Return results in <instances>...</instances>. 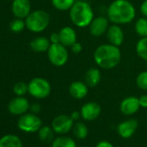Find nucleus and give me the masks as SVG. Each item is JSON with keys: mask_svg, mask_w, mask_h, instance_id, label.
Masks as SVG:
<instances>
[{"mask_svg": "<svg viewBox=\"0 0 147 147\" xmlns=\"http://www.w3.org/2000/svg\"><path fill=\"white\" fill-rule=\"evenodd\" d=\"M107 18L114 24H127L136 16L134 5L128 0H114L107 10Z\"/></svg>", "mask_w": 147, "mask_h": 147, "instance_id": "nucleus-1", "label": "nucleus"}, {"mask_svg": "<svg viewBox=\"0 0 147 147\" xmlns=\"http://www.w3.org/2000/svg\"><path fill=\"white\" fill-rule=\"evenodd\" d=\"M95 63L103 69H112L119 65L121 60V52L119 47L111 43L100 45L94 53Z\"/></svg>", "mask_w": 147, "mask_h": 147, "instance_id": "nucleus-2", "label": "nucleus"}, {"mask_svg": "<svg viewBox=\"0 0 147 147\" xmlns=\"http://www.w3.org/2000/svg\"><path fill=\"white\" fill-rule=\"evenodd\" d=\"M94 11L88 1H76L69 10L71 22L79 28H85L90 25L94 19Z\"/></svg>", "mask_w": 147, "mask_h": 147, "instance_id": "nucleus-3", "label": "nucleus"}, {"mask_svg": "<svg viewBox=\"0 0 147 147\" xmlns=\"http://www.w3.org/2000/svg\"><path fill=\"white\" fill-rule=\"evenodd\" d=\"M50 22V17L48 12L37 10L30 13L25 18L26 28L34 33H40L45 30Z\"/></svg>", "mask_w": 147, "mask_h": 147, "instance_id": "nucleus-4", "label": "nucleus"}, {"mask_svg": "<svg viewBox=\"0 0 147 147\" xmlns=\"http://www.w3.org/2000/svg\"><path fill=\"white\" fill-rule=\"evenodd\" d=\"M28 92L34 98L45 99L51 93V86L47 80L36 77L28 84Z\"/></svg>", "mask_w": 147, "mask_h": 147, "instance_id": "nucleus-5", "label": "nucleus"}, {"mask_svg": "<svg viewBox=\"0 0 147 147\" xmlns=\"http://www.w3.org/2000/svg\"><path fill=\"white\" fill-rule=\"evenodd\" d=\"M49 61L55 67H62L68 61V51L61 43H51L48 49Z\"/></svg>", "mask_w": 147, "mask_h": 147, "instance_id": "nucleus-6", "label": "nucleus"}, {"mask_svg": "<svg viewBox=\"0 0 147 147\" xmlns=\"http://www.w3.org/2000/svg\"><path fill=\"white\" fill-rule=\"evenodd\" d=\"M18 126L23 131L36 132L42 127V120L35 113H24L19 118Z\"/></svg>", "mask_w": 147, "mask_h": 147, "instance_id": "nucleus-7", "label": "nucleus"}, {"mask_svg": "<svg viewBox=\"0 0 147 147\" xmlns=\"http://www.w3.org/2000/svg\"><path fill=\"white\" fill-rule=\"evenodd\" d=\"M74 124H75V121L72 119L70 116L66 114H60L53 119L51 127L57 134H66L70 131V130H72Z\"/></svg>", "mask_w": 147, "mask_h": 147, "instance_id": "nucleus-8", "label": "nucleus"}, {"mask_svg": "<svg viewBox=\"0 0 147 147\" xmlns=\"http://www.w3.org/2000/svg\"><path fill=\"white\" fill-rule=\"evenodd\" d=\"M109 19L105 17H98L94 18L91 22L89 27V32L93 36L99 37L107 33V30L109 27Z\"/></svg>", "mask_w": 147, "mask_h": 147, "instance_id": "nucleus-9", "label": "nucleus"}, {"mask_svg": "<svg viewBox=\"0 0 147 147\" xmlns=\"http://www.w3.org/2000/svg\"><path fill=\"white\" fill-rule=\"evenodd\" d=\"M29 100L23 96H18L12 99L8 105L9 112L14 115H23L29 110Z\"/></svg>", "mask_w": 147, "mask_h": 147, "instance_id": "nucleus-10", "label": "nucleus"}, {"mask_svg": "<svg viewBox=\"0 0 147 147\" xmlns=\"http://www.w3.org/2000/svg\"><path fill=\"white\" fill-rule=\"evenodd\" d=\"M80 112H81L82 118L84 120L92 121L96 119L100 116L101 113V107L98 103L91 101L84 104L82 107Z\"/></svg>", "mask_w": 147, "mask_h": 147, "instance_id": "nucleus-11", "label": "nucleus"}, {"mask_svg": "<svg viewBox=\"0 0 147 147\" xmlns=\"http://www.w3.org/2000/svg\"><path fill=\"white\" fill-rule=\"evenodd\" d=\"M12 13L17 18H26L31 11L30 0H14L12 3Z\"/></svg>", "mask_w": 147, "mask_h": 147, "instance_id": "nucleus-12", "label": "nucleus"}, {"mask_svg": "<svg viewBox=\"0 0 147 147\" xmlns=\"http://www.w3.org/2000/svg\"><path fill=\"white\" fill-rule=\"evenodd\" d=\"M107 37L109 43L119 47L125 39V34L123 30L119 24H112L107 30Z\"/></svg>", "mask_w": 147, "mask_h": 147, "instance_id": "nucleus-13", "label": "nucleus"}, {"mask_svg": "<svg viewBox=\"0 0 147 147\" xmlns=\"http://www.w3.org/2000/svg\"><path fill=\"white\" fill-rule=\"evenodd\" d=\"M138 126V122L134 119H130L121 122L117 127V131L121 138H130L136 132Z\"/></svg>", "mask_w": 147, "mask_h": 147, "instance_id": "nucleus-14", "label": "nucleus"}, {"mask_svg": "<svg viewBox=\"0 0 147 147\" xmlns=\"http://www.w3.org/2000/svg\"><path fill=\"white\" fill-rule=\"evenodd\" d=\"M139 100L135 96H129L124 99L120 103V111L125 115H132L140 108Z\"/></svg>", "mask_w": 147, "mask_h": 147, "instance_id": "nucleus-15", "label": "nucleus"}, {"mask_svg": "<svg viewBox=\"0 0 147 147\" xmlns=\"http://www.w3.org/2000/svg\"><path fill=\"white\" fill-rule=\"evenodd\" d=\"M60 43L65 47H71L76 42H77V34L75 29L70 26H65L60 30Z\"/></svg>", "mask_w": 147, "mask_h": 147, "instance_id": "nucleus-16", "label": "nucleus"}, {"mask_svg": "<svg viewBox=\"0 0 147 147\" xmlns=\"http://www.w3.org/2000/svg\"><path fill=\"white\" fill-rule=\"evenodd\" d=\"M69 94L70 95L76 100L84 99L88 94V86L81 81L74 82L69 86Z\"/></svg>", "mask_w": 147, "mask_h": 147, "instance_id": "nucleus-17", "label": "nucleus"}, {"mask_svg": "<svg viewBox=\"0 0 147 147\" xmlns=\"http://www.w3.org/2000/svg\"><path fill=\"white\" fill-rule=\"evenodd\" d=\"M101 80V73L96 67L89 68L85 74V83L90 87L94 88L96 87Z\"/></svg>", "mask_w": 147, "mask_h": 147, "instance_id": "nucleus-18", "label": "nucleus"}, {"mask_svg": "<svg viewBox=\"0 0 147 147\" xmlns=\"http://www.w3.org/2000/svg\"><path fill=\"white\" fill-rule=\"evenodd\" d=\"M50 45H51L50 40L43 36H39L33 39L30 44L31 49L37 53H42L48 51Z\"/></svg>", "mask_w": 147, "mask_h": 147, "instance_id": "nucleus-19", "label": "nucleus"}, {"mask_svg": "<svg viewBox=\"0 0 147 147\" xmlns=\"http://www.w3.org/2000/svg\"><path fill=\"white\" fill-rule=\"evenodd\" d=\"M0 147H23V144L18 136L8 134L0 138Z\"/></svg>", "mask_w": 147, "mask_h": 147, "instance_id": "nucleus-20", "label": "nucleus"}, {"mask_svg": "<svg viewBox=\"0 0 147 147\" xmlns=\"http://www.w3.org/2000/svg\"><path fill=\"white\" fill-rule=\"evenodd\" d=\"M52 147H77L76 141L69 137L60 136L52 141Z\"/></svg>", "mask_w": 147, "mask_h": 147, "instance_id": "nucleus-21", "label": "nucleus"}, {"mask_svg": "<svg viewBox=\"0 0 147 147\" xmlns=\"http://www.w3.org/2000/svg\"><path fill=\"white\" fill-rule=\"evenodd\" d=\"M72 130H73L74 135H75V137L77 138L78 139H84L88 135V128L82 122L75 123Z\"/></svg>", "mask_w": 147, "mask_h": 147, "instance_id": "nucleus-22", "label": "nucleus"}, {"mask_svg": "<svg viewBox=\"0 0 147 147\" xmlns=\"http://www.w3.org/2000/svg\"><path fill=\"white\" fill-rule=\"evenodd\" d=\"M54 130L49 126H42L38 131V136L42 142L43 143H51L54 138Z\"/></svg>", "mask_w": 147, "mask_h": 147, "instance_id": "nucleus-23", "label": "nucleus"}, {"mask_svg": "<svg viewBox=\"0 0 147 147\" xmlns=\"http://www.w3.org/2000/svg\"><path fill=\"white\" fill-rule=\"evenodd\" d=\"M136 52L139 58L147 61V36L141 37L136 45Z\"/></svg>", "mask_w": 147, "mask_h": 147, "instance_id": "nucleus-24", "label": "nucleus"}, {"mask_svg": "<svg viewBox=\"0 0 147 147\" xmlns=\"http://www.w3.org/2000/svg\"><path fill=\"white\" fill-rule=\"evenodd\" d=\"M52 5L58 11H69L76 2V0H52Z\"/></svg>", "mask_w": 147, "mask_h": 147, "instance_id": "nucleus-25", "label": "nucleus"}, {"mask_svg": "<svg viewBox=\"0 0 147 147\" xmlns=\"http://www.w3.org/2000/svg\"><path fill=\"white\" fill-rule=\"evenodd\" d=\"M136 33L141 37L147 36V18H141L138 19L134 25Z\"/></svg>", "mask_w": 147, "mask_h": 147, "instance_id": "nucleus-26", "label": "nucleus"}, {"mask_svg": "<svg viewBox=\"0 0 147 147\" xmlns=\"http://www.w3.org/2000/svg\"><path fill=\"white\" fill-rule=\"evenodd\" d=\"M25 27H26L25 22L21 18H16L10 24L11 30L15 32V33H19V32L23 31Z\"/></svg>", "mask_w": 147, "mask_h": 147, "instance_id": "nucleus-27", "label": "nucleus"}, {"mask_svg": "<svg viewBox=\"0 0 147 147\" xmlns=\"http://www.w3.org/2000/svg\"><path fill=\"white\" fill-rule=\"evenodd\" d=\"M136 84L138 88L147 90V71H143L137 76Z\"/></svg>", "mask_w": 147, "mask_h": 147, "instance_id": "nucleus-28", "label": "nucleus"}, {"mask_svg": "<svg viewBox=\"0 0 147 147\" xmlns=\"http://www.w3.org/2000/svg\"><path fill=\"white\" fill-rule=\"evenodd\" d=\"M13 91L15 94H17L18 96H24L28 92V85L25 82H19L15 84Z\"/></svg>", "mask_w": 147, "mask_h": 147, "instance_id": "nucleus-29", "label": "nucleus"}, {"mask_svg": "<svg viewBox=\"0 0 147 147\" xmlns=\"http://www.w3.org/2000/svg\"><path fill=\"white\" fill-rule=\"evenodd\" d=\"M70 48H71L72 52L75 53V54H79L82 50V43H80L78 42H76Z\"/></svg>", "mask_w": 147, "mask_h": 147, "instance_id": "nucleus-30", "label": "nucleus"}, {"mask_svg": "<svg viewBox=\"0 0 147 147\" xmlns=\"http://www.w3.org/2000/svg\"><path fill=\"white\" fill-rule=\"evenodd\" d=\"M140 12L144 18H147V0H144V1L141 4Z\"/></svg>", "mask_w": 147, "mask_h": 147, "instance_id": "nucleus-31", "label": "nucleus"}, {"mask_svg": "<svg viewBox=\"0 0 147 147\" xmlns=\"http://www.w3.org/2000/svg\"><path fill=\"white\" fill-rule=\"evenodd\" d=\"M139 100V104L141 107L147 108V94H144L138 98Z\"/></svg>", "mask_w": 147, "mask_h": 147, "instance_id": "nucleus-32", "label": "nucleus"}, {"mask_svg": "<svg viewBox=\"0 0 147 147\" xmlns=\"http://www.w3.org/2000/svg\"><path fill=\"white\" fill-rule=\"evenodd\" d=\"M49 40H50V42L51 43H58L60 42V36H59V33H52L50 37H49Z\"/></svg>", "mask_w": 147, "mask_h": 147, "instance_id": "nucleus-33", "label": "nucleus"}, {"mask_svg": "<svg viewBox=\"0 0 147 147\" xmlns=\"http://www.w3.org/2000/svg\"><path fill=\"white\" fill-rule=\"evenodd\" d=\"M95 147H114L112 143H110L109 141H107V140H102V141H100Z\"/></svg>", "mask_w": 147, "mask_h": 147, "instance_id": "nucleus-34", "label": "nucleus"}, {"mask_svg": "<svg viewBox=\"0 0 147 147\" xmlns=\"http://www.w3.org/2000/svg\"><path fill=\"white\" fill-rule=\"evenodd\" d=\"M30 109L31 110V112L33 113L36 114V113H38L41 111V106L39 104H37V103H34L30 107Z\"/></svg>", "mask_w": 147, "mask_h": 147, "instance_id": "nucleus-35", "label": "nucleus"}, {"mask_svg": "<svg viewBox=\"0 0 147 147\" xmlns=\"http://www.w3.org/2000/svg\"><path fill=\"white\" fill-rule=\"evenodd\" d=\"M70 117L72 118V119H73L74 121H76V120H78V119L82 117V115H81V112L74 111V112L70 114Z\"/></svg>", "mask_w": 147, "mask_h": 147, "instance_id": "nucleus-36", "label": "nucleus"}, {"mask_svg": "<svg viewBox=\"0 0 147 147\" xmlns=\"http://www.w3.org/2000/svg\"><path fill=\"white\" fill-rule=\"evenodd\" d=\"M82 1H88V0H82Z\"/></svg>", "mask_w": 147, "mask_h": 147, "instance_id": "nucleus-37", "label": "nucleus"}, {"mask_svg": "<svg viewBox=\"0 0 147 147\" xmlns=\"http://www.w3.org/2000/svg\"><path fill=\"white\" fill-rule=\"evenodd\" d=\"M82 147H87V146H82Z\"/></svg>", "mask_w": 147, "mask_h": 147, "instance_id": "nucleus-38", "label": "nucleus"}]
</instances>
